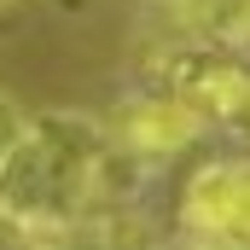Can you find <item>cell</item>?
Wrapping results in <instances>:
<instances>
[{"instance_id":"obj_1","label":"cell","mask_w":250,"mask_h":250,"mask_svg":"<svg viewBox=\"0 0 250 250\" xmlns=\"http://www.w3.org/2000/svg\"><path fill=\"white\" fill-rule=\"evenodd\" d=\"M111 128L87 111H41L29 117L23 146L0 169V209L29 233H64L87 215L111 169Z\"/></svg>"},{"instance_id":"obj_2","label":"cell","mask_w":250,"mask_h":250,"mask_svg":"<svg viewBox=\"0 0 250 250\" xmlns=\"http://www.w3.org/2000/svg\"><path fill=\"white\" fill-rule=\"evenodd\" d=\"M163 82H169V93H181L204 117L233 123L250 111V70L239 59H227L221 47H175L163 59Z\"/></svg>"},{"instance_id":"obj_3","label":"cell","mask_w":250,"mask_h":250,"mask_svg":"<svg viewBox=\"0 0 250 250\" xmlns=\"http://www.w3.org/2000/svg\"><path fill=\"white\" fill-rule=\"evenodd\" d=\"M204 128V111L187 105L181 93H134L123 111H117V146L134 157H175L187 151Z\"/></svg>"},{"instance_id":"obj_4","label":"cell","mask_w":250,"mask_h":250,"mask_svg":"<svg viewBox=\"0 0 250 250\" xmlns=\"http://www.w3.org/2000/svg\"><path fill=\"white\" fill-rule=\"evenodd\" d=\"M245 169L239 157H215L204 169H192L187 192H181V227L192 239H209V245H233L239 233V198H245Z\"/></svg>"},{"instance_id":"obj_5","label":"cell","mask_w":250,"mask_h":250,"mask_svg":"<svg viewBox=\"0 0 250 250\" xmlns=\"http://www.w3.org/2000/svg\"><path fill=\"white\" fill-rule=\"evenodd\" d=\"M23 134H29V117H23V105H18L12 93H0V169H6V157L23 146Z\"/></svg>"},{"instance_id":"obj_6","label":"cell","mask_w":250,"mask_h":250,"mask_svg":"<svg viewBox=\"0 0 250 250\" xmlns=\"http://www.w3.org/2000/svg\"><path fill=\"white\" fill-rule=\"evenodd\" d=\"M35 239H41V233H29L23 221H12V215L0 209V250H35Z\"/></svg>"},{"instance_id":"obj_7","label":"cell","mask_w":250,"mask_h":250,"mask_svg":"<svg viewBox=\"0 0 250 250\" xmlns=\"http://www.w3.org/2000/svg\"><path fill=\"white\" fill-rule=\"evenodd\" d=\"M233 245L250 250V169H245V198H239V233H233Z\"/></svg>"},{"instance_id":"obj_8","label":"cell","mask_w":250,"mask_h":250,"mask_svg":"<svg viewBox=\"0 0 250 250\" xmlns=\"http://www.w3.org/2000/svg\"><path fill=\"white\" fill-rule=\"evenodd\" d=\"M0 6H6V0H0Z\"/></svg>"}]
</instances>
